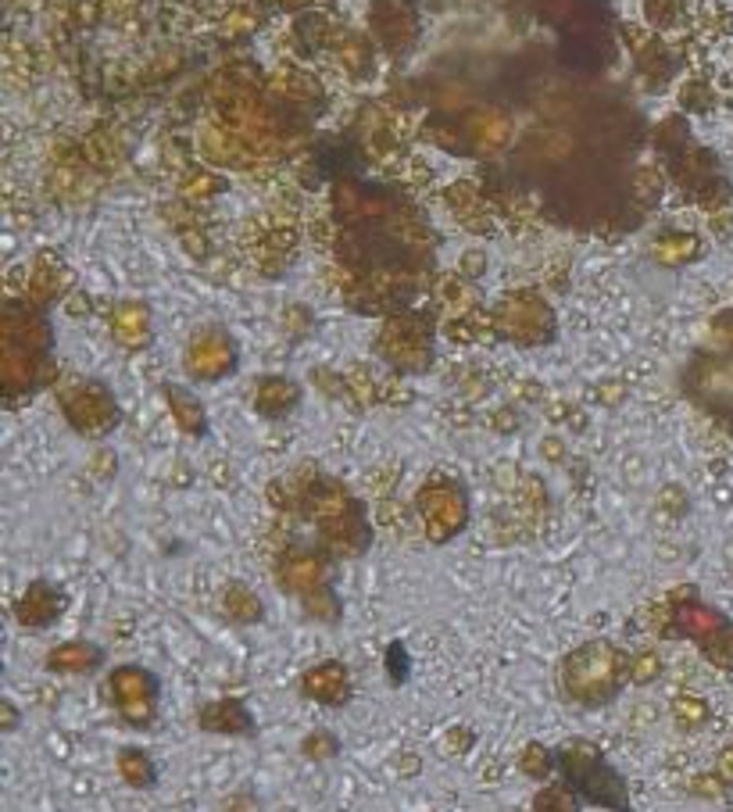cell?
I'll list each match as a JSON object with an SVG mask.
<instances>
[{"mask_svg":"<svg viewBox=\"0 0 733 812\" xmlns=\"http://www.w3.org/2000/svg\"><path fill=\"white\" fill-rule=\"evenodd\" d=\"M633 656L612 641H587L572 648L559 666V688L569 706L601 709L623 694Z\"/></svg>","mask_w":733,"mask_h":812,"instance_id":"cell-1","label":"cell"},{"mask_svg":"<svg viewBox=\"0 0 733 812\" xmlns=\"http://www.w3.org/2000/svg\"><path fill=\"white\" fill-rule=\"evenodd\" d=\"M301 694L308 698V702H318V706H329V709H340L350 702V670L340 662V659H326L312 666V670L301 677Z\"/></svg>","mask_w":733,"mask_h":812,"instance_id":"cell-6","label":"cell"},{"mask_svg":"<svg viewBox=\"0 0 733 812\" xmlns=\"http://www.w3.org/2000/svg\"><path fill=\"white\" fill-rule=\"evenodd\" d=\"M197 727L204 734H222V738H254V715L241 702V698H215V702L197 709Z\"/></svg>","mask_w":733,"mask_h":812,"instance_id":"cell-7","label":"cell"},{"mask_svg":"<svg viewBox=\"0 0 733 812\" xmlns=\"http://www.w3.org/2000/svg\"><path fill=\"white\" fill-rule=\"evenodd\" d=\"M222 609H226V616L233 619V623H258L265 605L258 595H251L244 583H233L226 591V598H222Z\"/></svg>","mask_w":733,"mask_h":812,"instance_id":"cell-10","label":"cell"},{"mask_svg":"<svg viewBox=\"0 0 733 812\" xmlns=\"http://www.w3.org/2000/svg\"><path fill=\"white\" fill-rule=\"evenodd\" d=\"M119 777L130 788H136V791L154 788L157 784V767H154L151 752H143L140 744H125L119 752Z\"/></svg>","mask_w":733,"mask_h":812,"instance_id":"cell-9","label":"cell"},{"mask_svg":"<svg viewBox=\"0 0 733 812\" xmlns=\"http://www.w3.org/2000/svg\"><path fill=\"white\" fill-rule=\"evenodd\" d=\"M705 702L701 698H676V720L680 723H688V727H698V723H705Z\"/></svg>","mask_w":733,"mask_h":812,"instance_id":"cell-14","label":"cell"},{"mask_svg":"<svg viewBox=\"0 0 733 812\" xmlns=\"http://www.w3.org/2000/svg\"><path fill=\"white\" fill-rule=\"evenodd\" d=\"M720 773L730 780V784H733V744L726 748V752H723V759H720Z\"/></svg>","mask_w":733,"mask_h":812,"instance_id":"cell-16","label":"cell"},{"mask_svg":"<svg viewBox=\"0 0 733 812\" xmlns=\"http://www.w3.org/2000/svg\"><path fill=\"white\" fill-rule=\"evenodd\" d=\"M387 680H390V688H405V683L411 680V651L405 641H390L387 644Z\"/></svg>","mask_w":733,"mask_h":812,"instance_id":"cell-12","label":"cell"},{"mask_svg":"<svg viewBox=\"0 0 733 812\" xmlns=\"http://www.w3.org/2000/svg\"><path fill=\"white\" fill-rule=\"evenodd\" d=\"M65 609H69V595L54 583L37 580L26 587L19 601H14V619H19V627H26V630H47L65 616Z\"/></svg>","mask_w":733,"mask_h":812,"instance_id":"cell-5","label":"cell"},{"mask_svg":"<svg viewBox=\"0 0 733 812\" xmlns=\"http://www.w3.org/2000/svg\"><path fill=\"white\" fill-rule=\"evenodd\" d=\"M108 698L122 723H130L133 730H147L157 723V709H162V680L147 666L122 662L115 670H108Z\"/></svg>","mask_w":733,"mask_h":812,"instance_id":"cell-3","label":"cell"},{"mask_svg":"<svg viewBox=\"0 0 733 812\" xmlns=\"http://www.w3.org/2000/svg\"><path fill=\"white\" fill-rule=\"evenodd\" d=\"M669 619H673V637H688L712 662L733 670V627L701 598H673L669 601Z\"/></svg>","mask_w":733,"mask_h":812,"instance_id":"cell-4","label":"cell"},{"mask_svg":"<svg viewBox=\"0 0 733 812\" xmlns=\"http://www.w3.org/2000/svg\"><path fill=\"white\" fill-rule=\"evenodd\" d=\"M583 802L572 794L562 780H554V784H544L537 794H533V809L530 812H580Z\"/></svg>","mask_w":733,"mask_h":812,"instance_id":"cell-11","label":"cell"},{"mask_svg":"<svg viewBox=\"0 0 733 812\" xmlns=\"http://www.w3.org/2000/svg\"><path fill=\"white\" fill-rule=\"evenodd\" d=\"M554 773L562 784L577 794L583 805H594L604 812H633L630 784L619 773L609 755L591 741H562L554 748Z\"/></svg>","mask_w":733,"mask_h":812,"instance_id":"cell-2","label":"cell"},{"mask_svg":"<svg viewBox=\"0 0 733 812\" xmlns=\"http://www.w3.org/2000/svg\"><path fill=\"white\" fill-rule=\"evenodd\" d=\"M108 662L104 648L93 644V641H65L47 651V673H58V677H86V673H98L101 666Z\"/></svg>","mask_w":733,"mask_h":812,"instance_id":"cell-8","label":"cell"},{"mask_svg":"<svg viewBox=\"0 0 733 812\" xmlns=\"http://www.w3.org/2000/svg\"><path fill=\"white\" fill-rule=\"evenodd\" d=\"M301 752H305V755H315V759H333V755H337V738L312 734L305 744H301Z\"/></svg>","mask_w":733,"mask_h":812,"instance_id":"cell-15","label":"cell"},{"mask_svg":"<svg viewBox=\"0 0 733 812\" xmlns=\"http://www.w3.org/2000/svg\"><path fill=\"white\" fill-rule=\"evenodd\" d=\"M659 673H662L659 651H641V656H633V662H630V680L633 683H648V680H655Z\"/></svg>","mask_w":733,"mask_h":812,"instance_id":"cell-13","label":"cell"}]
</instances>
